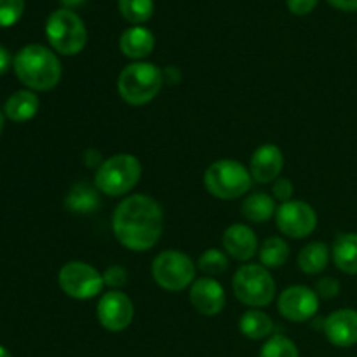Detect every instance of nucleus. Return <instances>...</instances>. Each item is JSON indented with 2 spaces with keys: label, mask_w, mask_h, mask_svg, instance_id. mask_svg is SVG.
Masks as SVG:
<instances>
[{
  "label": "nucleus",
  "mask_w": 357,
  "mask_h": 357,
  "mask_svg": "<svg viewBox=\"0 0 357 357\" xmlns=\"http://www.w3.org/2000/svg\"><path fill=\"white\" fill-rule=\"evenodd\" d=\"M112 230L115 239L128 250L138 253L152 250L164 232L162 208L150 195H128L115 208Z\"/></svg>",
  "instance_id": "nucleus-1"
},
{
  "label": "nucleus",
  "mask_w": 357,
  "mask_h": 357,
  "mask_svg": "<svg viewBox=\"0 0 357 357\" xmlns=\"http://www.w3.org/2000/svg\"><path fill=\"white\" fill-rule=\"evenodd\" d=\"M13 68L20 82L31 91H49L61 79V63L51 49L30 44L13 59Z\"/></svg>",
  "instance_id": "nucleus-2"
},
{
  "label": "nucleus",
  "mask_w": 357,
  "mask_h": 357,
  "mask_svg": "<svg viewBox=\"0 0 357 357\" xmlns=\"http://www.w3.org/2000/svg\"><path fill=\"white\" fill-rule=\"evenodd\" d=\"M164 84V73L153 63L135 61L126 66L117 79V89L122 100L132 107H142L155 100Z\"/></svg>",
  "instance_id": "nucleus-3"
},
{
  "label": "nucleus",
  "mask_w": 357,
  "mask_h": 357,
  "mask_svg": "<svg viewBox=\"0 0 357 357\" xmlns=\"http://www.w3.org/2000/svg\"><path fill=\"white\" fill-rule=\"evenodd\" d=\"M142 178V162L131 153H117L105 159L94 173V187L105 195L121 197L129 194Z\"/></svg>",
  "instance_id": "nucleus-4"
},
{
  "label": "nucleus",
  "mask_w": 357,
  "mask_h": 357,
  "mask_svg": "<svg viewBox=\"0 0 357 357\" xmlns=\"http://www.w3.org/2000/svg\"><path fill=\"white\" fill-rule=\"evenodd\" d=\"M204 187L213 197L234 201L248 194L253 183L250 169L239 160L220 159L204 171Z\"/></svg>",
  "instance_id": "nucleus-5"
},
{
  "label": "nucleus",
  "mask_w": 357,
  "mask_h": 357,
  "mask_svg": "<svg viewBox=\"0 0 357 357\" xmlns=\"http://www.w3.org/2000/svg\"><path fill=\"white\" fill-rule=\"evenodd\" d=\"M234 295L250 309H261L274 302L275 281L268 268L258 264H246L237 268L232 281Z\"/></svg>",
  "instance_id": "nucleus-6"
},
{
  "label": "nucleus",
  "mask_w": 357,
  "mask_h": 357,
  "mask_svg": "<svg viewBox=\"0 0 357 357\" xmlns=\"http://www.w3.org/2000/svg\"><path fill=\"white\" fill-rule=\"evenodd\" d=\"M45 35L54 51L65 56L79 54L87 44L86 24L70 9H58L47 17Z\"/></svg>",
  "instance_id": "nucleus-7"
},
{
  "label": "nucleus",
  "mask_w": 357,
  "mask_h": 357,
  "mask_svg": "<svg viewBox=\"0 0 357 357\" xmlns=\"http://www.w3.org/2000/svg\"><path fill=\"white\" fill-rule=\"evenodd\" d=\"M152 278L166 291H183L195 281V265L178 250H166L152 264Z\"/></svg>",
  "instance_id": "nucleus-8"
},
{
  "label": "nucleus",
  "mask_w": 357,
  "mask_h": 357,
  "mask_svg": "<svg viewBox=\"0 0 357 357\" xmlns=\"http://www.w3.org/2000/svg\"><path fill=\"white\" fill-rule=\"evenodd\" d=\"M59 288L75 300H89L100 295L105 288L103 274L86 261H68L58 274Z\"/></svg>",
  "instance_id": "nucleus-9"
},
{
  "label": "nucleus",
  "mask_w": 357,
  "mask_h": 357,
  "mask_svg": "<svg viewBox=\"0 0 357 357\" xmlns=\"http://www.w3.org/2000/svg\"><path fill=\"white\" fill-rule=\"evenodd\" d=\"M275 225L291 239H303L310 236L317 227V215L309 202L288 201L282 202L275 211Z\"/></svg>",
  "instance_id": "nucleus-10"
},
{
  "label": "nucleus",
  "mask_w": 357,
  "mask_h": 357,
  "mask_svg": "<svg viewBox=\"0 0 357 357\" xmlns=\"http://www.w3.org/2000/svg\"><path fill=\"white\" fill-rule=\"evenodd\" d=\"M96 316L101 326L112 333H119L129 328L135 317V305L126 293L119 289L107 291L96 305Z\"/></svg>",
  "instance_id": "nucleus-11"
},
{
  "label": "nucleus",
  "mask_w": 357,
  "mask_h": 357,
  "mask_svg": "<svg viewBox=\"0 0 357 357\" xmlns=\"http://www.w3.org/2000/svg\"><path fill=\"white\" fill-rule=\"evenodd\" d=\"M278 307L284 319L291 323H305L319 310V296L307 286H289L279 295Z\"/></svg>",
  "instance_id": "nucleus-12"
},
{
  "label": "nucleus",
  "mask_w": 357,
  "mask_h": 357,
  "mask_svg": "<svg viewBox=\"0 0 357 357\" xmlns=\"http://www.w3.org/2000/svg\"><path fill=\"white\" fill-rule=\"evenodd\" d=\"M192 307L202 316H216L225 307V289L215 278H199L188 288Z\"/></svg>",
  "instance_id": "nucleus-13"
},
{
  "label": "nucleus",
  "mask_w": 357,
  "mask_h": 357,
  "mask_svg": "<svg viewBox=\"0 0 357 357\" xmlns=\"http://www.w3.org/2000/svg\"><path fill=\"white\" fill-rule=\"evenodd\" d=\"M323 330L328 342L335 347H352L357 344V310H335L323 321Z\"/></svg>",
  "instance_id": "nucleus-14"
},
{
  "label": "nucleus",
  "mask_w": 357,
  "mask_h": 357,
  "mask_svg": "<svg viewBox=\"0 0 357 357\" xmlns=\"http://www.w3.org/2000/svg\"><path fill=\"white\" fill-rule=\"evenodd\" d=\"M282 166H284V155L278 145L258 146L253 152L250 160V173L257 183H272L281 174Z\"/></svg>",
  "instance_id": "nucleus-15"
},
{
  "label": "nucleus",
  "mask_w": 357,
  "mask_h": 357,
  "mask_svg": "<svg viewBox=\"0 0 357 357\" xmlns=\"http://www.w3.org/2000/svg\"><path fill=\"white\" fill-rule=\"evenodd\" d=\"M222 244L225 253L239 261L251 260L258 251L257 234L253 232V229L244 225V223H234V225H230L223 232Z\"/></svg>",
  "instance_id": "nucleus-16"
},
{
  "label": "nucleus",
  "mask_w": 357,
  "mask_h": 357,
  "mask_svg": "<svg viewBox=\"0 0 357 357\" xmlns=\"http://www.w3.org/2000/svg\"><path fill=\"white\" fill-rule=\"evenodd\" d=\"M119 47L124 56L131 59H143L153 51L155 47V37L149 28L143 26H131L121 35Z\"/></svg>",
  "instance_id": "nucleus-17"
},
{
  "label": "nucleus",
  "mask_w": 357,
  "mask_h": 357,
  "mask_svg": "<svg viewBox=\"0 0 357 357\" xmlns=\"http://www.w3.org/2000/svg\"><path fill=\"white\" fill-rule=\"evenodd\" d=\"M333 261L344 274L357 275V234H340L331 248Z\"/></svg>",
  "instance_id": "nucleus-18"
},
{
  "label": "nucleus",
  "mask_w": 357,
  "mask_h": 357,
  "mask_svg": "<svg viewBox=\"0 0 357 357\" xmlns=\"http://www.w3.org/2000/svg\"><path fill=\"white\" fill-rule=\"evenodd\" d=\"M40 101L33 91H16L6 101V115L13 122H26L37 115Z\"/></svg>",
  "instance_id": "nucleus-19"
},
{
  "label": "nucleus",
  "mask_w": 357,
  "mask_h": 357,
  "mask_svg": "<svg viewBox=\"0 0 357 357\" xmlns=\"http://www.w3.org/2000/svg\"><path fill=\"white\" fill-rule=\"evenodd\" d=\"M96 187H91L87 183H77L70 188L68 195L65 199V206L68 211L77 215H87L98 209L100 206V194Z\"/></svg>",
  "instance_id": "nucleus-20"
},
{
  "label": "nucleus",
  "mask_w": 357,
  "mask_h": 357,
  "mask_svg": "<svg viewBox=\"0 0 357 357\" xmlns=\"http://www.w3.org/2000/svg\"><path fill=\"white\" fill-rule=\"evenodd\" d=\"M243 216L248 222L253 223H265L275 216V199L272 195L264 194V192H257V194H251L244 199L243 202Z\"/></svg>",
  "instance_id": "nucleus-21"
},
{
  "label": "nucleus",
  "mask_w": 357,
  "mask_h": 357,
  "mask_svg": "<svg viewBox=\"0 0 357 357\" xmlns=\"http://www.w3.org/2000/svg\"><path fill=\"white\" fill-rule=\"evenodd\" d=\"M239 330L250 340H264L274 331V321L260 309H250L241 317Z\"/></svg>",
  "instance_id": "nucleus-22"
},
{
  "label": "nucleus",
  "mask_w": 357,
  "mask_h": 357,
  "mask_svg": "<svg viewBox=\"0 0 357 357\" xmlns=\"http://www.w3.org/2000/svg\"><path fill=\"white\" fill-rule=\"evenodd\" d=\"M331 250L324 243H310L298 253V267L303 274L317 275L330 264Z\"/></svg>",
  "instance_id": "nucleus-23"
},
{
  "label": "nucleus",
  "mask_w": 357,
  "mask_h": 357,
  "mask_svg": "<svg viewBox=\"0 0 357 357\" xmlns=\"http://www.w3.org/2000/svg\"><path fill=\"white\" fill-rule=\"evenodd\" d=\"M258 257L265 268H281L289 258V246L282 237H268L258 248Z\"/></svg>",
  "instance_id": "nucleus-24"
},
{
  "label": "nucleus",
  "mask_w": 357,
  "mask_h": 357,
  "mask_svg": "<svg viewBox=\"0 0 357 357\" xmlns=\"http://www.w3.org/2000/svg\"><path fill=\"white\" fill-rule=\"evenodd\" d=\"M121 16L139 26L153 16V0H119Z\"/></svg>",
  "instance_id": "nucleus-25"
},
{
  "label": "nucleus",
  "mask_w": 357,
  "mask_h": 357,
  "mask_svg": "<svg viewBox=\"0 0 357 357\" xmlns=\"http://www.w3.org/2000/svg\"><path fill=\"white\" fill-rule=\"evenodd\" d=\"M197 267L204 272L208 278H215V275L223 274V272L229 268V257H227L223 251L211 248V250H206L201 255L197 261Z\"/></svg>",
  "instance_id": "nucleus-26"
},
{
  "label": "nucleus",
  "mask_w": 357,
  "mask_h": 357,
  "mask_svg": "<svg viewBox=\"0 0 357 357\" xmlns=\"http://www.w3.org/2000/svg\"><path fill=\"white\" fill-rule=\"evenodd\" d=\"M260 357H298V349L284 335H274L260 349Z\"/></svg>",
  "instance_id": "nucleus-27"
},
{
  "label": "nucleus",
  "mask_w": 357,
  "mask_h": 357,
  "mask_svg": "<svg viewBox=\"0 0 357 357\" xmlns=\"http://www.w3.org/2000/svg\"><path fill=\"white\" fill-rule=\"evenodd\" d=\"M24 10V0H0V28H9L20 21Z\"/></svg>",
  "instance_id": "nucleus-28"
},
{
  "label": "nucleus",
  "mask_w": 357,
  "mask_h": 357,
  "mask_svg": "<svg viewBox=\"0 0 357 357\" xmlns=\"http://www.w3.org/2000/svg\"><path fill=\"white\" fill-rule=\"evenodd\" d=\"M105 286H110V288L119 289L121 286H124L128 282V271L121 265H114V267L107 268L103 274Z\"/></svg>",
  "instance_id": "nucleus-29"
},
{
  "label": "nucleus",
  "mask_w": 357,
  "mask_h": 357,
  "mask_svg": "<svg viewBox=\"0 0 357 357\" xmlns=\"http://www.w3.org/2000/svg\"><path fill=\"white\" fill-rule=\"evenodd\" d=\"M319 298H335L340 293V282L333 278H323L316 282V289Z\"/></svg>",
  "instance_id": "nucleus-30"
},
{
  "label": "nucleus",
  "mask_w": 357,
  "mask_h": 357,
  "mask_svg": "<svg viewBox=\"0 0 357 357\" xmlns=\"http://www.w3.org/2000/svg\"><path fill=\"white\" fill-rule=\"evenodd\" d=\"M293 192H295V187H293L291 181L288 178H278L272 185V194H274V199L282 202H288L291 201L293 197Z\"/></svg>",
  "instance_id": "nucleus-31"
},
{
  "label": "nucleus",
  "mask_w": 357,
  "mask_h": 357,
  "mask_svg": "<svg viewBox=\"0 0 357 357\" xmlns=\"http://www.w3.org/2000/svg\"><path fill=\"white\" fill-rule=\"evenodd\" d=\"M288 9L296 16H305V14L312 13L317 6V0H286Z\"/></svg>",
  "instance_id": "nucleus-32"
},
{
  "label": "nucleus",
  "mask_w": 357,
  "mask_h": 357,
  "mask_svg": "<svg viewBox=\"0 0 357 357\" xmlns=\"http://www.w3.org/2000/svg\"><path fill=\"white\" fill-rule=\"evenodd\" d=\"M330 6H333L335 9L347 10V13H354L357 10V0H326Z\"/></svg>",
  "instance_id": "nucleus-33"
},
{
  "label": "nucleus",
  "mask_w": 357,
  "mask_h": 357,
  "mask_svg": "<svg viewBox=\"0 0 357 357\" xmlns=\"http://www.w3.org/2000/svg\"><path fill=\"white\" fill-rule=\"evenodd\" d=\"M9 65H10L9 51H7L6 47H2V45H0V75H3V73L9 70Z\"/></svg>",
  "instance_id": "nucleus-34"
},
{
  "label": "nucleus",
  "mask_w": 357,
  "mask_h": 357,
  "mask_svg": "<svg viewBox=\"0 0 357 357\" xmlns=\"http://www.w3.org/2000/svg\"><path fill=\"white\" fill-rule=\"evenodd\" d=\"M63 3V9H75V7H80L86 3V0H61Z\"/></svg>",
  "instance_id": "nucleus-35"
},
{
  "label": "nucleus",
  "mask_w": 357,
  "mask_h": 357,
  "mask_svg": "<svg viewBox=\"0 0 357 357\" xmlns=\"http://www.w3.org/2000/svg\"><path fill=\"white\" fill-rule=\"evenodd\" d=\"M0 357H13L9 354V351H7L6 347H2V345H0Z\"/></svg>",
  "instance_id": "nucleus-36"
},
{
  "label": "nucleus",
  "mask_w": 357,
  "mask_h": 357,
  "mask_svg": "<svg viewBox=\"0 0 357 357\" xmlns=\"http://www.w3.org/2000/svg\"><path fill=\"white\" fill-rule=\"evenodd\" d=\"M2 131H3V115L2 112H0V135H2Z\"/></svg>",
  "instance_id": "nucleus-37"
}]
</instances>
